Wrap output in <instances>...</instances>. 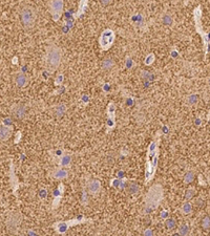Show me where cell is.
<instances>
[{
  "label": "cell",
  "mask_w": 210,
  "mask_h": 236,
  "mask_svg": "<svg viewBox=\"0 0 210 236\" xmlns=\"http://www.w3.org/2000/svg\"><path fill=\"white\" fill-rule=\"evenodd\" d=\"M66 105L65 104H58L57 106H55L54 108V113L57 118H61L63 114L66 112Z\"/></svg>",
  "instance_id": "30bf717a"
},
{
  "label": "cell",
  "mask_w": 210,
  "mask_h": 236,
  "mask_svg": "<svg viewBox=\"0 0 210 236\" xmlns=\"http://www.w3.org/2000/svg\"><path fill=\"white\" fill-rule=\"evenodd\" d=\"M63 0H52L51 2V12L52 15V19L55 21L59 20L61 17V14L63 12Z\"/></svg>",
  "instance_id": "5b68a950"
},
{
  "label": "cell",
  "mask_w": 210,
  "mask_h": 236,
  "mask_svg": "<svg viewBox=\"0 0 210 236\" xmlns=\"http://www.w3.org/2000/svg\"><path fill=\"white\" fill-rule=\"evenodd\" d=\"M46 195H47V191H45V190H42V191L40 192V196H41L42 198L45 197Z\"/></svg>",
  "instance_id": "4316f807"
},
{
  "label": "cell",
  "mask_w": 210,
  "mask_h": 236,
  "mask_svg": "<svg viewBox=\"0 0 210 236\" xmlns=\"http://www.w3.org/2000/svg\"><path fill=\"white\" fill-rule=\"evenodd\" d=\"M62 60V50L58 46H49L46 50L45 56V65L49 72H54L59 67Z\"/></svg>",
  "instance_id": "6da1fadb"
},
{
  "label": "cell",
  "mask_w": 210,
  "mask_h": 236,
  "mask_svg": "<svg viewBox=\"0 0 210 236\" xmlns=\"http://www.w3.org/2000/svg\"><path fill=\"white\" fill-rule=\"evenodd\" d=\"M12 136V128L8 126H0V141H6Z\"/></svg>",
  "instance_id": "ba28073f"
},
{
  "label": "cell",
  "mask_w": 210,
  "mask_h": 236,
  "mask_svg": "<svg viewBox=\"0 0 210 236\" xmlns=\"http://www.w3.org/2000/svg\"><path fill=\"white\" fill-rule=\"evenodd\" d=\"M52 175H54V177L57 178V180H63V178L67 177L68 173H67V171L64 170V169H57Z\"/></svg>",
  "instance_id": "7c38bea8"
},
{
  "label": "cell",
  "mask_w": 210,
  "mask_h": 236,
  "mask_svg": "<svg viewBox=\"0 0 210 236\" xmlns=\"http://www.w3.org/2000/svg\"><path fill=\"white\" fill-rule=\"evenodd\" d=\"M87 188H88V191H90V193H92V194H97L98 192L100 191V189H101V184H100L99 180H92L90 183H88Z\"/></svg>",
  "instance_id": "9c48e42d"
},
{
  "label": "cell",
  "mask_w": 210,
  "mask_h": 236,
  "mask_svg": "<svg viewBox=\"0 0 210 236\" xmlns=\"http://www.w3.org/2000/svg\"><path fill=\"white\" fill-rule=\"evenodd\" d=\"M20 17H21V22L25 29H31L33 27L34 23L36 20V14L33 8L31 6H24L21 10L20 13Z\"/></svg>",
  "instance_id": "3957f363"
},
{
  "label": "cell",
  "mask_w": 210,
  "mask_h": 236,
  "mask_svg": "<svg viewBox=\"0 0 210 236\" xmlns=\"http://www.w3.org/2000/svg\"><path fill=\"white\" fill-rule=\"evenodd\" d=\"M14 82L18 87H25L29 83V78L23 72H17L14 76Z\"/></svg>",
  "instance_id": "52a82bcc"
},
{
  "label": "cell",
  "mask_w": 210,
  "mask_h": 236,
  "mask_svg": "<svg viewBox=\"0 0 210 236\" xmlns=\"http://www.w3.org/2000/svg\"><path fill=\"white\" fill-rule=\"evenodd\" d=\"M163 196V190L160 185L151 187L146 196V212H151L158 207Z\"/></svg>",
  "instance_id": "7a4b0ae2"
},
{
  "label": "cell",
  "mask_w": 210,
  "mask_h": 236,
  "mask_svg": "<svg viewBox=\"0 0 210 236\" xmlns=\"http://www.w3.org/2000/svg\"><path fill=\"white\" fill-rule=\"evenodd\" d=\"M100 1H101V3L103 4V5H108L113 0H100Z\"/></svg>",
  "instance_id": "484cf974"
},
{
  "label": "cell",
  "mask_w": 210,
  "mask_h": 236,
  "mask_svg": "<svg viewBox=\"0 0 210 236\" xmlns=\"http://www.w3.org/2000/svg\"><path fill=\"white\" fill-rule=\"evenodd\" d=\"M165 227L167 230H173L177 227V221L173 218H167L165 221Z\"/></svg>",
  "instance_id": "2e32d148"
},
{
  "label": "cell",
  "mask_w": 210,
  "mask_h": 236,
  "mask_svg": "<svg viewBox=\"0 0 210 236\" xmlns=\"http://www.w3.org/2000/svg\"><path fill=\"white\" fill-rule=\"evenodd\" d=\"M195 173L193 171H188L184 175V183L185 184H190V183H192L195 180Z\"/></svg>",
  "instance_id": "5bb4252c"
},
{
  "label": "cell",
  "mask_w": 210,
  "mask_h": 236,
  "mask_svg": "<svg viewBox=\"0 0 210 236\" xmlns=\"http://www.w3.org/2000/svg\"><path fill=\"white\" fill-rule=\"evenodd\" d=\"M202 228L204 229V230H208V229H210V216H208V215L204 216V218L202 219Z\"/></svg>",
  "instance_id": "d6986e66"
},
{
  "label": "cell",
  "mask_w": 210,
  "mask_h": 236,
  "mask_svg": "<svg viewBox=\"0 0 210 236\" xmlns=\"http://www.w3.org/2000/svg\"><path fill=\"white\" fill-rule=\"evenodd\" d=\"M70 161H72V157H70V155H68V154L63 155V157H61L60 165H61V166H63V167L68 166V165L70 164Z\"/></svg>",
  "instance_id": "ac0fdd59"
},
{
  "label": "cell",
  "mask_w": 210,
  "mask_h": 236,
  "mask_svg": "<svg viewBox=\"0 0 210 236\" xmlns=\"http://www.w3.org/2000/svg\"><path fill=\"white\" fill-rule=\"evenodd\" d=\"M139 190H140V188H139L138 185L136 184V183H130V184L128 185V191L130 194H137L139 192Z\"/></svg>",
  "instance_id": "e0dca14e"
},
{
  "label": "cell",
  "mask_w": 210,
  "mask_h": 236,
  "mask_svg": "<svg viewBox=\"0 0 210 236\" xmlns=\"http://www.w3.org/2000/svg\"><path fill=\"white\" fill-rule=\"evenodd\" d=\"M181 211H182V213H183V214H185V215L190 214V213L192 212V205H191V204L189 203V201H185L183 205H182Z\"/></svg>",
  "instance_id": "4fadbf2b"
},
{
  "label": "cell",
  "mask_w": 210,
  "mask_h": 236,
  "mask_svg": "<svg viewBox=\"0 0 210 236\" xmlns=\"http://www.w3.org/2000/svg\"><path fill=\"white\" fill-rule=\"evenodd\" d=\"M62 81H63V76L59 75V77L57 78V80H56V84H57V85H59V84H60Z\"/></svg>",
  "instance_id": "d4e9b609"
},
{
  "label": "cell",
  "mask_w": 210,
  "mask_h": 236,
  "mask_svg": "<svg viewBox=\"0 0 210 236\" xmlns=\"http://www.w3.org/2000/svg\"><path fill=\"white\" fill-rule=\"evenodd\" d=\"M187 101H188V103H189L190 105L197 104L198 101V95H195V93H193V95H190Z\"/></svg>",
  "instance_id": "ffe728a7"
},
{
  "label": "cell",
  "mask_w": 210,
  "mask_h": 236,
  "mask_svg": "<svg viewBox=\"0 0 210 236\" xmlns=\"http://www.w3.org/2000/svg\"><path fill=\"white\" fill-rule=\"evenodd\" d=\"M12 113H13V116H15L16 119H18V120H21V119H23L24 116H25V114H26L25 106H24V105H22V104L15 105V106L12 107Z\"/></svg>",
  "instance_id": "8992f818"
},
{
  "label": "cell",
  "mask_w": 210,
  "mask_h": 236,
  "mask_svg": "<svg viewBox=\"0 0 210 236\" xmlns=\"http://www.w3.org/2000/svg\"><path fill=\"white\" fill-rule=\"evenodd\" d=\"M86 5H87V0H80V5H79L78 15H79V14H82V13L84 12V11H85Z\"/></svg>",
  "instance_id": "44dd1931"
},
{
  "label": "cell",
  "mask_w": 210,
  "mask_h": 236,
  "mask_svg": "<svg viewBox=\"0 0 210 236\" xmlns=\"http://www.w3.org/2000/svg\"><path fill=\"white\" fill-rule=\"evenodd\" d=\"M163 21H164V24L171 25V24H172V22H173V20H172V18H171L170 16L165 15V16H164V18H163Z\"/></svg>",
  "instance_id": "603a6c76"
},
{
  "label": "cell",
  "mask_w": 210,
  "mask_h": 236,
  "mask_svg": "<svg viewBox=\"0 0 210 236\" xmlns=\"http://www.w3.org/2000/svg\"><path fill=\"white\" fill-rule=\"evenodd\" d=\"M190 226L188 224H183L179 227V230H178V233L180 235H183V236H186V235H189L190 233Z\"/></svg>",
  "instance_id": "8fae6325"
},
{
  "label": "cell",
  "mask_w": 210,
  "mask_h": 236,
  "mask_svg": "<svg viewBox=\"0 0 210 236\" xmlns=\"http://www.w3.org/2000/svg\"><path fill=\"white\" fill-rule=\"evenodd\" d=\"M154 56L152 54H150L149 56L146 58V60H145V64H147V65H150L152 62H154Z\"/></svg>",
  "instance_id": "cb8c5ba5"
},
{
  "label": "cell",
  "mask_w": 210,
  "mask_h": 236,
  "mask_svg": "<svg viewBox=\"0 0 210 236\" xmlns=\"http://www.w3.org/2000/svg\"><path fill=\"white\" fill-rule=\"evenodd\" d=\"M193 195H195V190L188 189L186 191V193H185V199H186V201H190V199L193 197Z\"/></svg>",
  "instance_id": "7402d4cb"
},
{
  "label": "cell",
  "mask_w": 210,
  "mask_h": 236,
  "mask_svg": "<svg viewBox=\"0 0 210 236\" xmlns=\"http://www.w3.org/2000/svg\"><path fill=\"white\" fill-rule=\"evenodd\" d=\"M113 40H115V34L110 29H106L103 32L100 38V45L103 49H108L111 46Z\"/></svg>",
  "instance_id": "277c9868"
},
{
  "label": "cell",
  "mask_w": 210,
  "mask_h": 236,
  "mask_svg": "<svg viewBox=\"0 0 210 236\" xmlns=\"http://www.w3.org/2000/svg\"><path fill=\"white\" fill-rule=\"evenodd\" d=\"M145 234H152V232H151V231H146Z\"/></svg>",
  "instance_id": "83f0119b"
},
{
  "label": "cell",
  "mask_w": 210,
  "mask_h": 236,
  "mask_svg": "<svg viewBox=\"0 0 210 236\" xmlns=\"http://www.w3.org/2000/svg\"><path fill=\"white\" fill-rule=\"evenodd\" d=\"M113 65H115V62H113V59H110V58L105 59L103 62H102V68L105 69V70L110 69V68L113 67Z\"/></svg>",
  "instance_id": "9a60e30c"
}]
</instances>
